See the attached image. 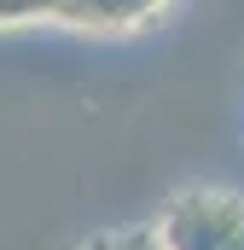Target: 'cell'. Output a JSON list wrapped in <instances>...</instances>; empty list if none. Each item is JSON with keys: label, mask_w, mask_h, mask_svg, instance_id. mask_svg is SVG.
<instances>
[{"label": "cell", "mask_w": 244, "mask_h": 250, "mask_svg": "<svg viewBox=\"0 0 244 250\" xmlns=\"http://www.w3.org/2000/svg\"><path fill=\"white\" fill-rule=\"evenodd\" d=\"M64 0H0V29L12 23H59Z\"/></svg>", "instance_id": "4"}, {"label": "cell", "mask_w": 244, "mask_h": 250, "mask_svg": "<svg viewBox=\"0 0 244 250\" xmlns=\"http://www.w3.org/2000/svg\"><path fill=\"white\" fill-rule=\"evenodd\" d=\"M151 227H157L163 250H244V192L227 187L175 192Z\"/></svg>", "instance_id": "1"}, {"label": "cell", "mask_w": 244, "mask_h": 250, "mask_svg": "<svg viewBox=\"0 0 244 250\" xmlns=\"http://www.w3.org/2000/svg\"><path fill=\"white\" fill-rule=\"evenodd\" d=\"M175 0H64L59 23L64 29H87V35H122L151 23L157 12H169Z\"/></svg>", "instance_id": "2"}, {"label": "cell", "mask_w": 244, "mask_h": 250, "mask_svg": "<svg viewBox=\"0 0 244 250\" xmlns=\"http://www.w3.org/2000/svg\"><path fill=\"white\" fill-rule=\"evenodd\" d=\"M76 250H163V239H157V227L145 221V227H105V233L81 239Z\"/></svg>", "instance_id": "3"}]
</instances>
